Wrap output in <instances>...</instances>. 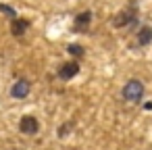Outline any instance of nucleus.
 Returning <instances> with one entry per match:
<instances>
[{
  "label": "nucleus",
  "mask_w": 152,
  "mask_h": 150,
  "mask_svg": "<svg viewBox=\"0 0 152 150\" xmlns=\"http://www.w3.org/2000/svg\"><path fill=\"white\" fill-rule=\"evenodd\" d=\"M142 96H144V83H142V81L131 79V81L125 83V88H123V98H125L127 102H140Z\"/></svg>",
  "instance_id": "1"
},
{
  "label": "nucleus",
  "mask_w": 152,
  "mask_h": 150,
  "mask_svg": "<svg viewBox=\"0 0 152 150\" xmlns=\"http://www.w3.org/2000/svg\"><path fill=\"white\" fill-rule=\"evenodd\" d=\"M19 129H21L23 133H27V135H34V133H38V129H40V123H38V119H36V117H31V115H25V117L19 121Z\"/></svg>",
  "instance_id": "2"
},
{
  "label": "nucleus",
  "mask_w": 152,
  "mask_h": 150,
  "mask_svg": "<svg viewBox=\"0 0 152 150\" xmlns=\"http://www.w3.org/2000/svg\"><path fill=\"white\" fill-rule=\"evenodd\" d=\"M29 90H31V83H29L27 79H19V81L13 83L11 94H13V98H25V96L29 94Z\"/></svg>",
  "instance_id": "3"
},
{
  "label": "nucleus",
  "mask_w": 152,
  "mask_h": 150,
  "mask_svg": "<svg viewBox=\"0 0 152 150\" xmlns=\"http://www.w3.org/2000/svg\"><path fill=\"white\" fill-rule=\"evenodd\" d=\"M77 73H79V63L71 61V63H65V65L61 67L58 77H61V79H71V77H75Z\"/></svg>",
  "instance_id": "4"
},
{
  "label": "nucleus",
  "mask_w": 152,
  "mask_h": 150,
  "mask_svg": "<svg viewBox=\"0 0 152 150\" xmlns=\"http://www.w3.org/2000/svg\"><path fill=\"white\" fill-rule=\"evenodd\" d=\"M90 23H92V13H79L77 17H75V31H86L88 27H90Z\"/></svg>",
  "instance_id": "5"
},
{
  "label": "nucleus",
  "mask_w": 152,
  "mask_h": 150,
  "mask_svg": "<svg viewBox=\"0 0 152 150\" xmlns=\"http://www.w3.org/2000/svg\"><path fill=\"white\" fill-rule=\"evenodd\" d=\"M133 17H135V11H133V9H127V11H123V13H119V15L115 17L113 25H115V27H123V25H127L129 21H133Z\"/></svg>",
  "instance_id": "6"
},
{
  "label": "nucleus",
  "mask_w": 152,
  "mask_h": 150,
  "mask_svg": "<svg viewBox=\"0 0 152 150\" xmlns=\"http://www.w3.org/2000/svg\"><path fill=\"white\" fill-rule=\"evenodd\" d=\"M27 27H29V23H27V21H23V19H15V21L11 23V31H13L15 36H23Z\"/></svg>",
  "instance_id": "7"
},
{
  "label": "nucleus",
  "mask_w": 152,
  "mask_h": 150,
  "mask_svg": "<svg viewBox=\"0 0 152 150\" xmlns=\"http://www.w3.org/2000/svg\"><path fill=\"white\" fill-rule=\"evenodd\" d=\"M152 42V29L150 27H142L140 34H137V44L140 46H148Z\"/></svg>",
  "instance_id": "8"
},
{
  "label": "nucleus",
  "mask_w": 152,
  "mask_h": 150,
  "mask_svg": "<svg viewBox=\"0 0 152 150\" xmlns=\"http://www.w3.org/2000/svg\"><path fill=\"white\" fill-rule=\"evenodd\" d=\"M69 54H73V56H83V48L79 46V44H69Z\"/></svg>",
  "instance_id": "9"
},
{
  "label": "nucleus",
  "mask_w": 152,
  "mask_h": 150,
  "mask_svg": "<svg viewBox=\"0 0 152 150\" xmlns=\"http://www.w3.org/2000/svg\"><path fill=\"white\" fill-rule=\"evenodd\" d=\"M0 11L7 13V15H11V17H15V11H13L11 7H7V4H0Z\"/></svg>",
  "instance_id": "10"
}]
</instances>
